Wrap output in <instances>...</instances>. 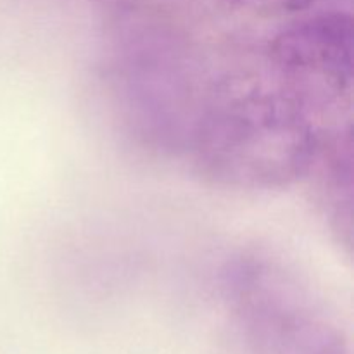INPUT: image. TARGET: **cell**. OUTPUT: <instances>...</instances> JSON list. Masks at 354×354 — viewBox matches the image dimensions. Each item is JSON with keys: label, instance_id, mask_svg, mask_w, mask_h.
I'll return each instance as SVG.
<instances>
[{"label": "cell", "instance_id": "7a4b0ae2", "mask_svg": "<svg viewBox=\"0 0 354 354\" xmlns=\"http://www.w3.org/2000/svg\"><path fill=\"white\" fill-rule=\"evenodd\" d=\"M353 17L328 9L283 24L261 45L279 82L328 130L351 124Z\"/></svg>", "mask_w": 354, "mask_h": 354}, {"label": "cell", "instance_id": "3957f363", "mask_svg": "<svg viewBox=\"0 0 354 354\" xmlns=\"http://www.w3.org/2000/svg\"><path fill=\"white\" fill-rule=\"evenodd\" d=\"M308 178L313 182L315 201L337 237L339 244L351 251L353 244V128L351 124L332 131Z\"/></svg>", "mask_w": 354, "mask_h": 354}, {"label": "cell", "instance_id": "277c9868", "mask_svg": "<svg viewBox=\"0 0 354 354\" xmlns=\"http://www.w3.org/2000/svg\"><path fill=\"white\" fill-rule=\"evenodd\" d=\"M239 9L263 16H299L320 0H225Z\"/></svg>", "mask_w": 354, "mask_h": 354}, {"label": "cell", "instance_id": "6da1fadb", "mask_svg": "<svg viewBox=\"0 0 354 354\" xmlns=\"http://www.w3.org/2000/svg\"><path fill=\"white\" fill-rule=\"evenodd\" d=\"M332 131L279 82L261 48L228 54L182 161L213 185L270 192L308 178Z\"/></svg>", "mask_w": 354, "mask_h": 354}]
</instances>
